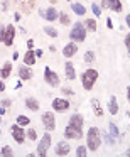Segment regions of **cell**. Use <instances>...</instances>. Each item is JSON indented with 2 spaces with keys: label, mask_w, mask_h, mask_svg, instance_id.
<instances>
[{
  "label": "cell",
  "mask_w": 130,
  "mask_h": 157,
  "mask_svg": "<svg viewBox=\"0 0 130 157\" xmlns=\"http://www.w3.org/2000/svg\"><path fill=\"white\" fill-rule=\"evenodd\" d=\"M96 79H98V71H96V69H93V68L86 69V71L81 75V83H83V88H85L86 91L93 90V86H95Z\"/></svg>",
  "instance_id": "1"
},
{
  "label": "cell",
  "mask_w": 130,
  "mask_h": 157,
  "mask_svg": "<svg viewBox=\"0 0 130 157\" xmlns=\"http://www.w3.org/2000/svg\"><path fill=\"white\" fill-rule=\"evenodd\" d=\"M86 144H88L90 150H98L101 145V139H100V130L96 127H91L88 130V135H86Z\"/></svg>",
  "instance_id": "2"
},
{
  "label": "cell",
  "mask_w": 130,
  "mask_h": 157,
  "mask_svg": "<svg viewBox=\"0 0 130 157\" xmlns=\"http://www.w3.org/2000/svg\"><path fill=\"white\" fill-rule=\"evenodd\" d=\"M69 37H71L73 42H83L86 39V27L83 24H79V22H76L75 27L69 32Z\"/></svg>",
  "instance_id": "3"
},
{
  "label": "cell",
  "mask_w": 130,
  "mask_h": 157,
  "mask_svg": "<svg viewBox=\"0 0 130 157\" xmlns=\"http://www.w3.org/2000/svg\"><path fill=\"white\" fill-rule=\"evenodd\" d=\"M49 147H51V135H49V133H46V135H42V139L39 140L37 152H36V154H37V155H41V157L48 155Z\"/></svg>",
  "instance_id": "4"
},
{
  "label": "cell",
  "mask_w": 130,
  "mask_h": 157,
  "mask_svg": "<svg viewBox=\"0 0 130 157\" xmlns=\"http://www.w3.org/2000/svg\"><path fill=\"white\" fill-rule=\"evenodd\" d=\"M42 125L46 127L48 132H51V130L56 128V118H54V115H52V112H44L42 113Z\"/></svg>",
  "instance_id": "5"
},
{
  "label": "cell",
  "mask_w": 130,
  "mask_h": 157,
  "mask_svg": "<svg viewBox=\"0 0 130 157\" xmlns=\"http://www.w3.org/2000/svg\"><path fill=\"white\" fill-rule=\"evenodd\" d=\"M10 132H12V137H14L15 142H17V144H24V140H25V132H24V128H22L19 123H15V125L10 127Z\"/></svg>",
  "instance_id": "6"
},
{
  "label": "cell",
  "mask_w": 130,
  "mask_h": 157,
  "mask_svg": "<svg viewBox=\"0 0 130 157\" xmlns=\"http://www.w3.org/2000/svg\"><path fill=\"white\" fill-rule=\"evenodd\" d=\"M44 79H46V83H48L49 86H52V88L59 86V76L56 75V73L52 71L51 68H46V71H44Z\"/></svg>",
  "instance_id": "7"
},
{
  "label": "cell",
  "mask_w": 130,
  "mask_h": 157,
  "mask_svg": "<svg viewBox=\"0 0 130 157\" xmlns=\"http://www.w3.org/2000/svg\"><path fill=\"white\" fill-rule=\"evenodd\" d=\"M52 108L56 110V112H66V110L69 108V101L64 98H54L52 100Z\"/></svg>",
  "instance_id": "8"
},
{
  "label": "cell",
  "mask_w": 130,
  "mask_h": 157,
  "mask_svg": "<svg viewBox=\"0 0 130 157\" xmlns=\"http://www.w3.org/2000/svg\"><path fill=\"white\" fill-rule=\"evenodd\" d=\"M64 135H66V139H81L83 132H81V128H76V127L68 125L64 128Z\"/></svg>",
  "instance_id": "9"
},
{
  "label": "cell",
  "mask_w": 130,
  "mask_h": 157,
  "mask_svg": "<svg viewBox=\"0 0 130 157\" xmlns=\"http://www.w3.org/2000/svg\"><path fill=\"white\" fill-rule=\"evenodd\" d=\"M14 37H15V27L12 24H9L7 25V31H5V41H4V44L10 48L12 42H14Z\"/></svg>",
  "instance_id": "10"
},
{
  "label": "cell",
  "mask_w": 130,
  "mask_h": 157,
  "mask_svg": "<svg viewBox=\"0 0 130 157\" xmlns=\"http://www.w3.org/2000/svg\"><path fill=\"white\" fill-rule=\"evenodd\" d=\"M76 52H78V44H76V42H69V44H66L64 49H63V56H64V58H73Z\"/></svg>",
  "instance_id": "11"
},
{
  "label": "cell",
  "mask_w": 130,
  "mask_h": 157,
  "mask_svg": "<svg viewBox=\"0 0 130 157\" xmlns=\"http://www.w3.org/2000/svg\"><path fill=\"white\" fill-rule=\"evenodd\" d=\"M69 144L68 142H58L56 144V149H54V154L56 155H68L69 154Z\"/></svg>",
  "instance_id": "12"
},
{
  "label": "cell",
  "mask_w": 130,
  "mask_h": 157,
  "mask_svg": "<svg viewBox=\"0 0 130 157\" xmlns=\"http://www.w3.org/2000/svg\"><path fill=\"white\" fill-rule=\"evenodd\" d=\"M41 15L46 19V21H49V22H52V21H56V19L59 17V12H56V9H52V7H49L48 10H44V12H41Z\"/></svg>",
  "instance_id": "13"
},
{
  "label": "cell",
  "mask_w": 130,
  "mask_h": 157,
  "mask_svg": "<svg viewBox=\"0 0 130 157\" xmlns=\"http://www.w3.org/2000/svg\"><path fill=\"white\" fill-rule=\"evenodd\" d=\"M64 75H66V78L71 79V81L76 78V73H75V66H73V63L68 61V63L64 64Z\"/></svg>",
  "instance_id": "14"
},
{
  "label": "cell",
  "mask_w": 130,
  "mask_h": 157,
  "mask_svg": "<svg viewBox=\"0 0 130 157\" xmlns=\"http://www.w3.org/2000/svg\"><path fill=\"white\" fill-rule=\"evenodd\" d=\"M69 125H71V127H76V128H81V127H83V115L75 113V115L69 118Z\"/></svg>",
  "instance_id": "15"
},
{
  "label": "cell",
  "mask_w": 130,
  "mask_h": 157,
  "mask_svg": "<svg viewBox=\"0 0 130 157\" xmlns=\"http://www.w3.org/2000/svg\"><path fill=\"white\" fill-rule=\"evenodd\" d=\"M24 63H25V66H32V64H34V63H36V51H32V49L25 51Z\"/></svg>",
  "instance_id": "16"
},
{
  "label": "cell",
  "mask_w": 130,
  "mask_h": 157,
  "mask_svg": "<svg viewBox=\"0 0 130 157\" xmlns=\"http://www.w3.org/2000/svg\"><path fill=\"white\" fill-rule=\"evenodd\" d=\"M106 2V7L108 9H112L113 12H122V2L120 0H105Z\"/></svg>",
  "instance_id": "17"
},
{
  "label": "cell",
  "mask_w": 130,
  "mask_h": 157,
  "mask_svg": "<svg viewBox=\"0 0 130 157\" xmlns=\"http://www.w3.org/2000/svg\"><path fill=\"white\" fill-rule=\"evenodd\" d=\"M25 106H27L31 112H37V110H39V100L29 96V98H25Z\"/></svg>",
  "instance_id": "18"
},
{
  "label": "cell",
  "mask_w": 130,
  "mask_h": 157,
  "mask_svg": "<svg viewBox=\"0 0 130 157\" xmlns=\"http://www.w3.org/2000/svg\"><path fill=\"white\" fill-rule=\"evenodd\" d=\"M19 76H21V79L22 81H29V79L32 78V69L31 68H21L19 69Z\"/></svg>",
  "instance_id": "19"
},
{
  "label": "cell",
  "mask_w": 130,
  "mask_h": 157,
  "mask_svg": "<svg viewBox=\"0 0 130 157\" xmlns=\"http://www.w3.org/2000/svg\"><path fill=\"white\" fill-rule=\"evenodd\" d=\"M10 73H12V63H5V64L2 66V69H0V78L7 79L9 76H10Z\"/></svg>",
  "instance_id": "20"
},
{
  "label": "cell",
  "mask_w": 130,
  "mask_h": 157,
  "mask_svg": "<svg viewBox=\"0 0 130 157\" xmlns=\"http://www.w3.org/2000/svg\"><path fill=\"white\" fill-rule=\"evenodd\" d=\"M108 112L112 113V115H117V113H118V103H117L115 96H110V100H108Z\"/></svg>",
  "instance_id": "21"
},
{
  "label": "cell",
  "mask_w": 130,
  "mask_h": 157,
  "mask_svg": "<svg viewBox=\"0 0 130 157\" xmlns=\"http://www.w3.org/2000/svg\"><path fill=\"white\" fill-rule=\"evenodd\" d=\"M91 106H93V112H95V115H96V117H101V115H103L101 103H100L96 98H93V100H91Z\"/></svg>",
  "instance_id": "22"
},
{
  "label": "cell",
  "mask_w": 130,
  "mask_h": 157,
  "mask_svg": "<svg viewBox=\"0 0 130 157\" xmlns=\"http://www.w3.org/2000/svg\"><path fill=\"white\" fill-rule=\"evenodd\" d=\"M71 9H73V12H75L76 15H85V14H86V9L83 7L81 4H73Z\"/></svg>",
  "instance_id": "23"
},
{
  "label": "cell",
  "mask_w": 130,
  "mask_h": 157,
  "mask_svg": "<svg viewBox=\"0 0 130 157\" xmlns=\"http://www.w3.org/2000/svg\"><path fill=\"white\" fill-rule=\"evenodd\" d=\"M108 127H110V133H112V137H113V139H118V137H120L118 127H117L113 122H110V125H108Z\"/></svg>",
  "instance_id": "24"
},
{
  "label": "cell",
  "mask_w": 130,
  "mask_h": 157,
  "mask_svg": "<svg viewBox=\"0 0 130 157\" xmlns=\"http://www.w3.org/2000/svg\"><path fill=\"white\" fill-rule=\"evenodd\" d=\"M17 123L21 127H25V125H29V123H31V120H29V117H25V115H19L17 117Z\"/></svg>",
  "instance_id": "25"
},
{
  "label": "cell",
  "mask_w": 130,
  "mask_h": 157,
  "mask_svg": "<svg viewBox=\"0 0 130 157\" xmlns=\"http://www.w3.org/2000/svg\"><path fill=\"white\" fill-rule=\"evenodd\" d=\"M85 25H86V29H90L91 32L96 31V21H93V19H88V21L85 22Z\"/></svg>",
  "instance_id": "26"
},
{
  "label": "cell",
  "mask_w": 130,
  "mask_h": 157,
  "mask_svg": "<svg viewBox=\"0 0 130 157\" xmlns=\"http://www.w3.org/2000/svg\"><path fill=\"white\" fill-rule=\"evenodd\" d=\"M44 32L48 36H51V37H58V31H56L54 27H49L48 25V27H44Z\"/></svg>",
  "instance_id": "27"
},
{
  "label": "cell",
  "mask_w": 130,
  "mask_h": 157,
  "mask_svg": "<svg viewBox=\"0 0 130 157\" xmlns=\"http://www.w3.org/2000/svg\"><path fill=\"white\" fill-rule=\"evenodd\" d=\"M95 58H96V56H95V52H93V51H86L85 52V61L86 63H93V61H95Z\"/></svg>",
  "instance_id": "28"
},
{
  "label": "cell",
  "mask_w": 130,
  "mask_h": 157,
  "mask_svg": "<svg viewBox=\"0 0 130 157\" xmlns=\"http://www.w3.org/2000/svg\"><path fill=\"white\" fill-rule=\"evenodd\" d=\"M0 154H2V155H5V157H9V155H14V150H12L9 145H5V147H2Z\"/></svg>",
  "instance_id": "29"
},
{
  "label": "cell",
  "mask_w": 130,
  "mask_h": 157,
  "mask_svg": "<svg viewBox=\"0 0 130 157\" xmlns=\"http://www.w3.org/2000/svg\"><path fill=\"white\" fill-rule=\"evenodd\" d=\"M86 149H88V147L79 145L78 149H76V155H78V157H85V155H86Z\"/></svg>",
  "instance_id": "30"
},
{
  "label": "cell",
  "mask_w": 130,
  "mask_h": 157,
  "mask_svg": "<svg viewBox=\"0 0 130 157\" xmlns=\"http://www.w3.org/2000/svg\"><path fill=\"white\" fill-rule=\"evenodd\" d=\"M27 139L29 140H36V139H37V133H36L34 128H29L27 130Z\"/></svg>",
  "instance_id": "31"
},
{
  "label": "cell",
  "mask_w": 130,
  "mask_h": 157,
  "mask_svg": "<svg viewBox=\"0 0 130 157\" xmlns=\"http://www.w3.org/2000/svg\"><path fill=\"white\" fill-rule=\"evenodd\" d=\"M91 10H93V14H95L96 17H100V15H101V10H100V7L96 4H91Z\"/></svg>",
  "instance_id": "32"
},
{
  "label": "cell",
  "mask_w": 130,
  "mask_h": 157,
  "mask_svg": "<svg viewBox=\"0 0 130 157\" xmlns=\"http://www.w3.org/2000/svg\"><path fill=\"white\" fill-rule=\"evenodd\" d=\"M59 21H61V24H64V25L69 24V17L66 14H59Z\"/></svg>",
  "instance_id": "33"
},
{
  "label": "cell",
  "mask_w": 130,
  "mask_h": 157,
  "mask_svg": "<svg viewBox=\"0 0 130 157\" xmlns=\"http://www.w3.org/2000/svg\"><path fill=\"white\" fill-rule=\"evenodd\" d=\"M105 142L108 144V145H113V144H115V140H113L112 133H105Z\"/></svg>",
  "instance_id": "34"
},
{
  "label": "cell",
  "mask_w": 130,
  "mask_h": 157,
  "mask_svg": "<svg viewBox=\"0 0 130 157\" xmlns=\"http://www.w3.org/2000/svg\"><path fill=\"white\" fill-rule=\"evenodd\" d=\"M5 31H7V27H0V42L5 41Z\"/></svg>",
  "instance_id": "35"
},
{
  "label": "cell",
  "mask_w": 130,
  "mask_h": 157,
  "mask_svg": "<svg viewBox=\"0 0 130 157\" xmlns=\"http://www.w3.org/2000/svg\"><path fill=\"white\" fill-rule=\"evenodd\" d=\"M125 46H127V49H128V52H130V34L125 36Z\"/></svg>",
  "instance_id": "36"
},
{
  "label": "cell",
  "mask_w": 130,
  "mask_h": 157,
  "mask_svg": "<svg viewBox=\"0 0 130 157\" xmlns=\"http://www.w3.org/2000/svg\"><path fill=\"white\" fill-rule=\"evenodd\" d=\"M63 93H64V95H75V91H73L71 88H63Z\"/></svg>",
  "instance_id": "37"
},
{
  "label": "cell",
  "mask_w": 130,
  "mask_h": 157,
  "mask_svg": "<svg viewBox=\"0 0 130 157\" xmlns=\"http://www.w3.org/2000/svg\"><path fill=\"white\" fill-rule=\"evenodd\" d=\"M10 105H12L10 100H4V101H2V106H10Z\"/></svg>",
  "instance_id": "38"
},
{
  "label": "cell",
  "mask_w": 130,
  "mask_h": 157,
  "mask_svg": "<svg viewBox=\"0 0 130 157\" xmlns=\"http://www.w3.org/2000/svg\"><path fill=\"white\" fill-rule=\"evenodd\" d=\"M106 25H108V29H113V22H112V19H106Z\"/></svg>",
  "instance_id": "39"
},
{
  "label": "cell",
  "mask_w": 130,
  "mask_h": 157,
  "mask_svg": "<svg viewBox=\"0 0 130 157\" xmlns=\"http://www.w3.org/2000/svg\"><path fill=\"white\" fill-rule=\"evenodd\" d=\"M42 56V49H37V51H36V58H41Z\"/></svg>",
  "instance_id": "40"
},
{
  "label": "cell",
  "mask_w": 130,
  "mask_h": 157,
  "mask_svg": "<svg viewBox=\"0 0 130 157\" xmlns=\"http://www.w3.org/2000/svg\"><path fill=\"white\" fill-rule=\"evenodd\" d=\"M125 22H127V27L130 29V15H127V17H125Z\"/></svg>",
  "instance_id": "41"
},
{
  "label": "cell",
  "mask_w": 130,
  "mask_h": 157,
  "mask_svg": "<svg viewBox=\"0 0 130 157\" xmlns=\"http://www.w3.org/2000/svg\"><path fill=\"white\" fill-rule=\"evenodd\" d=\"M4 90H5V83L0 81V91H4Z\"/></svg>",
  "instance_id": "42"
},
{
  "label": "cell",
  "mask_w": 130,
  "mask_h": 157,
  "mask_svg": "<svg viewBox=\"0 0 130 157\" xmlns=\"http://www.w3.org/2000/svg\"><path fill=\"white\" fill-rule=\"evenodd\" d=\"M127 100H128V103H130V86L127 88Z\"/></svg>",
  "instance_id": "43"
},
{
  "label": "cell",
  "mask_w": 130,
  "mask_h": 157,
  "mask_svg": "<svg viewBox=\"0 0 130 157\" xmlns=\"http://www.w3.org/2000/svg\"><path fill=\"white\" fill-rule=\"evenodd\" d=\"M27 46H29V48H32V46H34V41H32V39H31V41H27Z\"/></svg>",
  "instance_id": "44"
},
{
  "label": "cell",
  "mask_w": 130,
  "mask_h": 157,
  "mask_svg": "<svg viewBox=\"0 0 130 157\" xmlns=\"http://www.w3.org/2000/svg\"><path fill=\"white\" fill-rule=\"evenodd\" d=\"M4 113H5V108L4 106H0V115H4Z\"/></svg>",
  "instance_id": "45"
},
{
  "label": "cell",
  "mask_w": 130,
  "mask_h": 157,
  "mask_svg": "<svg viewBox=\"0 0 130 157\" xmlns=\"http://www.w3.org/2000/svg\"><path fill=\"white\" fill-rule=\"evenodd\" d=\"M127 155H130V150H128V152H127Z\"/></svg>",
  "instance_id": "46"
},
{
  "label": "cell",
  "mask_w": 130,
  "mask_h": 157,
  "mask_svg": "<svg viewBox=\"0 0 130 157\" xmlns=\"http://www.w3.org/2000/svg\"><path fill=\"white\" fill-rule=\"evenodd\" d=\"M0 122H2V118H0Z\"/></svg>",
  "instance_id": "47"
},
{
  "label": "cell",
  "mask_w": 130,
  "mask_h": 157,
  "mask_svg": "<svg viewBox=\"0 0 130 157\" xmlns=\"http://www.w3.org/2000/svg\"><path fill=\"white\" fill-rule=\"evenodd\" d=\"M128 54H130V52H128ZM128 58H130V56H128Z\"/></svg>",
  "instance_id": "48"
}]
</instances>
